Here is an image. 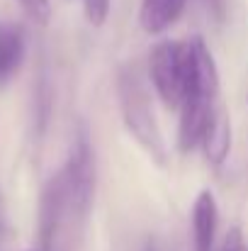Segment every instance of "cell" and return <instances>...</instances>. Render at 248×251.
Instances as JSON below:
<instances>
[{
  "instance_id": "obj_1",
  "label": "cell",
  "mask_w": 248,
  "mask_h": 251,
  "mask_svg": "<svg viewBox=\"0 0 248 251\" xmlns=\"http://www.w3.org/2000/svg\"><path fill=\"white\" fill-rule=\"evenodd\" d=\"M95 190V161L90 144L81 139L68 161L42 193L39 234L42 251H76L85 229Z\"/></svg>"
},
{
  "instance_id": "obj_2",
  "label": "cell",
  "mask_w": 248,
  "mask_h": 251,
  "mask_svg": "<svg viewBox=\"0 0 248 251\" xmlns=\"http://www.w3.org/2000/svg\"><path fill=\"white\" fill-rule=\"evenodd\" d=\"M202 39H165L151 49L149 74L161 102L168 110H180L197 78Z\"/></svg>"
},
{
  "instance_id": "obj_3",
  "label": "cell",
  "mask_w": 248,
  "mask_h": 251,
  "mask_svg": "<svg viewBox=\"0 0 248 251\" xmlns=\"http://www.w3.org/2000/svg\"><path fill=\"white\" fill-rule=\"evenodd\" d=\"M222 100H219V71H217V61L212 56V51L207 49V44L202 42L200 49V69H197V78L190 88L185 102L180 105V127H178V149L182 154L192 151L195 147L202 144L204 129L209 125V120L214 117V112L219 110Z\"/></svg>"
},
{
  "instance_id": "obj_4",
  "label": "cell",
  "mask_w": 248,
  "mask_h": 251,
  "mask_svg": "<svg viewBox=\"0 0 248 251\" xmlns=\"http://www.w3.org/2000/svg\"><path fill=\"white\" fill-rule=\"evenodd\" d=\"M117 98H119L122 120H124L129 134H134V139L163 166L165 159H168L163 134L156 125L146 85L139 78L136 69H122L119 71V76H117Z\"/></svg>"
},
{
  "instance_id": "obj_5",
  "label": "cell",
  "mask_w": 248,
  "mask_h": 251,
  "mask_svg": "<svg viewBox=\"0 0 248 251\" xmlns=\"http://www.w3.org/2000/svg\"><path fill=\"white\" fill-rule=\"evenodd\" d=\"M217 200L209 190H202L192 207V237L195 251H214V234H217Z\"/></svg>"
},
{
  "instance_id": "obj_6",
  "label": "cell",
  "mask_w": 248,
  "mask_h": 251,
  "mask_svg": "<svg viewBox=\"0 0 248 251\" xmlns=\"http://www.w3.org/2000/svg\"><path fill=\"white\" fill-rule=\"evenodd\" d=\"M24 32L15 22L0 20V85H5L24 61Z\"/></svg>"
},
{
  "instance_id": "obj_7",
  "label": "cell",
  "mask_w": 248,
  "mask_h": 251,
  "mask_svg": "<svg viewBox=\"0 0 248 251\" xmlns=\"http://www.w3.org/2000/svg\"><path fill=\"white\" fill-rule=\"evenodd\" d=\"M202 149H204V156L209 164L222 166L226 161L229 149H231V120H229V112L224 110V105H219V110L209 120L204 137H202Z\"/></svg>"
},
{
  "instance_id": "obj_8",
  "label": "cell",
  "mask_w": 248,
  "mask_h": 251,
  "mask_svg": "<svg viewBox=\"0 0 248 251\" xmlns=\"http://www.w3.org/2000/svg\"><path fill=\"white\" fill-rule=\"evenodd\" d=\"M182 10H185V0H141V10H139L141 29L149 34H158L170 25H175Z\"/></svg>"
},
{
  "instance_id": "obj_9",
  "label": "cell",
  "mask_w": 248,
  "mask_h": 251,
  "mask_svg": "<svg viewBox=\"0 0 248 251\" xmlns=\"http://www.w3.org/2000/svg\"><path fill=\"white\" fill-rule=\"evenodd\" d=\"M83 10H85V20L92 27H102L110 15V0H83Z\"/></svg>"
},
{
  "instance_id": "obj_10",
  "label": "cell",
  "mask_w": 248,
  "mask_h": 251,
  "mask_svg": "<svg viewBox=\"0 0 248 251\" xmlns=\"http://www.w3.org/2000/svg\"><path fill=\"white\" fill-rule=\"evenodd\" d=\"M20 7L37 22V25H46L49 17H51V5L49 0H17Z\"/></svg>"
},
{
  "instance_id": "obj_11",
  "label": "cell",
  "mask_w": 248,
  "mask_h": 251,
  "mask_svg": "<svg viewBox=\"0 0 248 251\" xmlns=\"http://www.w3.org/2000/svg\"><path fill=\"white\" fill-rule=\"evenodd\" d=\"M219 251H246V244H244V234H241V229L239 227H234L226 237H224V242H222V247Z\"/></svg>"
},
{
  "instance_id": "obj_12",
  "label": "cell",
  "mask_w": 248,
  "mask_h": 251,
  "mask_svg": "<svg viewBox=\"0 0 248 251\" xmlns=\"http://www.w3.org/2000/svg\"><path fill=\"white\" fill-rule=\"evenodd\" d=\"M204 2H207V7H209L217 17L224 15V0H204Z\"/></svg>"
},
{
  "instance_id": "obj_13",
  "label": "cell",
  "mask_w": 248,
  "mask_h": 251,
  "mask_svg": "<svg viewBox=\"0 0 248 251\" xmlns=\"http://www.w3.org/2000/svg\"><path fill=\"white\" fill-rule=\"evenodd\" d=\"M29 251H42V249H29Z\"/></svg>"
}]
</instances>
